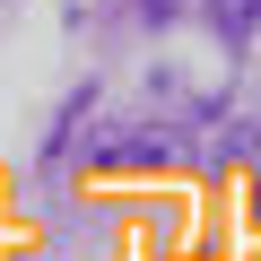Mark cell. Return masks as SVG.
Segmentation results:
<instances>
[{
	"label": "cell",
	"mask_w": 261,
	"mask_h": 261,
	"mask_svg": "<svg viewBox=\"0 0 261 261\" xmlns=\"http://www.w3.org/2000/svg\"><path fill=\"white\" fill-rule=\"evenodd\" d=\"M209 27L218 35H252L261 27V0H209Z\"/></svg>",
	"instance_id": "6da1fadb"
}]
</instances>
